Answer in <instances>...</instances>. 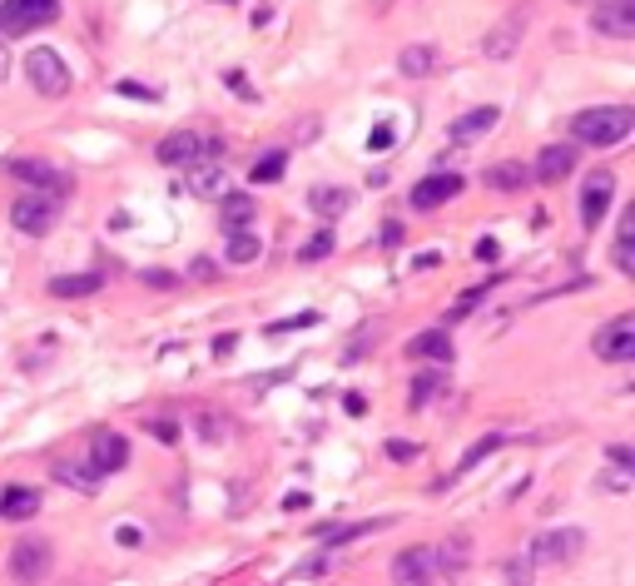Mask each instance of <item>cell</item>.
<instances>
[{"mask_svg": "<svg viewBox=\"0 0 635 586\" xmlns=\"http://www.w3.org/2000/svg\"><path fill=\"white\" fill-rule=\"evenodd\" d=\"M120 95H134V100H154V90H144V85H120Z\"/></svg>", "mask_w": 635, "mask_h": 586, "instance_id": "obj_41", "label": "cell"}, {"mask_svg": "<svg viewBox=\"0 0 635 586\" xmlns=\"http://www.w3.org/2000/svg\"><path fill=\"white\" fill-rule=\"evenodd\" d=\"M283 169H288V154H283V149H268L254 169H249V179H254V184H268V179H283Z\"/></svg>", "mask_w": 635, "mask_h": 586, "instance_id": "obj_26", "label": "cell"}, {"mask_svg": "<svg viewBox=\"0 0 635 586\" xmlns=\"http://www.w3.org/2000/svg\"><path fill=\"white\" fill-rule=\"evenodd\" d=\"M283 507H288V512H303V507H308V497H303V492H288V497H283Z\"/></svg>", "mask_w": 635, "mask_h": 586, "instance_id": "obj_42", "label": "cell"}, {"mask_svg": "<svg viewBox=\"0 0 635 586\" xmlns=\"http://www.w3.org/2000/svg\"><path fill=\"white\" fill-rule=\"evenodd\" d=\"M25 80H30V90L45 95V100H60V95H70V85H75L70 65H65L50 45H40V50L25 55Z\"/></svg>", "mask_w": 635, "mask_h": 586, "instance_id": "obj_4", "label": "cell"}, {"mask_svg": "<svg viewBox=\"0 0 635 586\" xmlns=\"http://www.w3.org/2000/svg\"><path fill=\"white\" fill-rule=\"evenodd\" d=\"M224 80H229V90H239V95H249V100H254V90H249V80H244V70H229Z\"/></svg>", "mask_w": 635, "mask_h": 586, "instance_id": "obj_38", "label": "cell"}, {"mask_svg": "<svg viewBox=\"0 0 635 586\" xmlns=\"http://www.w3.org/2000/svg\"><path fill=\"white\" fill-rule=\"evenodd\" d=\"M189 274H194V279H214V274H219V269H214V264H209V259H194V264H189Z\"/></svg>", "mask_w": 635, "mask_h": 586, "instance_id": "obj_39", "label": "cell"}, {"mask_svg": "<svg viewBox=\"0 0 635 586\" xmlns=\"http://www.w3.org/2000/svg\"><path fill=\"white\" fill-rule=\"evenodd\" d=\"M596 358H601V363H631L635 358V318L631 313L611 318V323L596 333Z\"/></svg>", "mask_w": 635, "mask_h": 586, "instance_id": "obj_8", "label": "cell"}, {"mask_svg": "<svg viewBox=\"0 0 635 586\" xmlns=\"http://www.w3.org/2000/svg\"><path fill=\"white\" fill-rule=\"evenodd\" d=\"M328 254H333V234H328V229H323V234H313V239L298 249V259H303V264H318V259H328Z\"/></svg>", "mask_w": 635, "mask_h": 586, "instance_id": "obj_31", "label": "cell"}, {"mask_svg": "<svg viewBox=\"0 0 635 586\" xmlns=\"http://www.w3.org/2000/svg\"><path fill=\"white\" fill-rule=\"evenodd\" d=\"M442 388H447V383H442L437 373H422V378L412 383V408H427V403H432V398H437Z\"/></svg>", "mask_w": 635, "mask_h": 586, "instance_id": "obj_30", "label": "cell"}, {"mask_svg": "<svg viewBox=\"0 0 635 586\" xmlns=\"http://www.w3.org/2000/svg\"><path fill=\"white\" fill-rule=\"evenodd\" d=\"M254 219V199L249 194H224V229H239Z\"/></svg>", "mask_w": 635, "mask_h": 586, "instance_id": "obj_28", "label": "cell"}, {"mask_svg": "<svg viewBox=\"0 0 635 586\" xmlns=\"http://www.w3.org/2000/svg\"><path fill=\"white\" fill-rule=\"evenodd\" d=\"M402 239H407V229H402L397 219H387V224H382V249H397Z\"/></svg>", "mask_w": 635, "mask_h": 586, "instance_id": "obj_33", "label": "cell"}, {"mask_svg": "<svg viewBox=\"0 0 635 586\" xmlns=\"http://www.w3.org/2000/svg\"><path fill=\"white\" fill-rule=\"evenodd\" d=\"M189 194H199V199H224V194H229V174H224L214 159H204V164H194V174H189Z\"/></svg>", "mask_w": 635, "mask_h": 586, "instance_id": "obj_17", "label": "cell"}, {"mask_svg": "<svg viewBox=\"0 0 635 586\" xmlns=\"http://www.w3.org/2000/svg\"><path fill=\"white\" fill-rule=\"evenodd\" d=\"M50 567H55V552L45 537H20L10 547V577L15 582H40V577H50Z\"/></svg>", "mask_w": 635, "mask_h": 586, "instance_id": "obj_7", "label": "cell"}, {"mask_svg": "<svg viewBox=\"0 0 635 586\" xmlns=\"http://www.w3.org/2000/svg\"><path fill=\"white\" fill-rule=\"evenodd\" d=\"M387 527V517H373V522H353V527H323V547H343V542H358V537H373Z\"/></svg>", "mask_w": 635, "mask_h": 586, "instance_id": "obj_24", "label": "cell"}, {"mask_svg": "<svg viewBox=\"0 0 635 586\" xmlns=\"http://www.w3.org/2000/svg\"><path fill=\"white\" fill-rule=\"evenodd\" d=\"M397 70L412 75V80H422V75L437 70V50H432V45H407V50L397 55Z\"/></svg>", "mask_w": 635, "mask_h": 586, "instance_id": "obj_22", "label": "cell"}, {"mask_svg": "<svg viewBox=\"0 0 635 586\" xmlns=\"http://www.w3.org/2000/svg\"><path fill=\"white\" fill-rule=\"evenodd\" d=\"M129 462V442L115 433V428H95V438H90V467L100 472V477H110V472H120Z\"/></svg>", "mask_w": 635, "mask_h": 586, "instance_id": "obj_12", "label": "cell"}, {"mask_svg": "<svg viewBox=\"0 0 635 586\" xmlns=\"http://www.w3.org/2000/svg\"><path fill=\"white\" fill-rule=\"evenodd\" d=\"M40 512V492L35 487H5L0 492V517L5 522H25V517H35Z\"/></svg>", "mask_w": 635, "mask_h": 586, "instance_id": "obj_19", "label": "cell"}, {"mask_svg": "<svg viewBox=\"0 0 635 586\" xmlns=\"http://www.w3.org/2000/svg\"><path fill=\"white\" fill-rule=\"evenodd\" d=\"M611 462H616V467H626V472H635V452L626 447V442H616V447H611Z\"/></svg>", "mask_w": 635, "mask_h": 586, "instance_id": "obj_34", "label": "cell"}, {"mask_svg": "<svg viewBox=\"0 0 635 586\" xmlns=\"http://www.w3.org/2000/svg\"><path fill=\"white\" fill-rule=\"evenodd\" d=\"M60 15V0H5L0 5V35H30Z\"/></svg>", "mask_w": 635, "mask_h": 586, "instance_id": "obj_6", "label": "cell"}, {"mask_svg": "<svg viewBox=\"0 0 635 586\" xmlns=\"http://www.w3.org/2000/svg\"><path fill=\"white\" fill-rule=\"evenodd\" d=\"M199 135H194V130H174V135H164V140H159V149H154V154H159V164H189V159H199Z\"/></svg>", "mask_w": 635, "mask_h": 586, "instance_id": "obj_18", "label": "cell"}, {"mask_svg": "<svg viewBox=\"0 0 635 586\" xmlns=\"http://www.w3.org/2000/svg\"><path fill=\"white\" fill-rule=\"evenodd\" d=\"M105 284L100 274H60V279H50V293L55 298H85V293H95Z\"/></svg>", "mask_w": 635, "mask_h": 586, "instance_id": "obj_25", "label": "cell"}, {"mask_svg": "<svg viewBox=\"0 0 635 586\" xmlns=\"http://www.w3.org/2000/svg\"><path fill=\"white\" fill-rule=\"evenodd\" d=\"M462 194V174H427L417 189H412V209H437V204H447V199H457Z\"/></svg>", "mask_w": 635, "mask_h": 586, "instance_id": "obj_13", "label": "cell"}, {"mask_svg": "<svg viewBox=\"0 0 635 586\" xmlns=\"http://www.w3.org/2000/svg\"><path fill=\"white\" fill-rule=\"evenodd\" d=\"M591 30L611 35V40H631L635 35V0H601L591 10Z\"/></svg>", "mask_w": 635, "mask_h": 586, "instance_id": "obj_11", "label": "cell"}, {"mask_svg": "<svg viewBox=\"0 0 635 586\" xmlns=\"http://www.w3.org/2000/svg\"><path fill=\"white\" fill-rule=\"evenodd\" d=\"M571 169H576V149L571 145H546L541 159H536V179H541V184H561Z\"/></svg>", "mask_w": 635, "mask_h": 586, "instance_id": "obj_14", "label": "cell"}, {"mask_svg": "<svg viewBox=\"0 0 635 586\" xmlns=\"http://www.w3.org/2000/svg\"><path fill=\"white\" fill-rule=\"evenodd\" d=\"M502 442H507V438H502V433H492V438H487V442H477V447H472V452L462 457V467H457V472H467V467H477V462H482L487 452H497Z\"/></svg>", "mask_w": 635, "mask_h": 586, "instance_id": "obj_32", "label": "cell"}, {"mask_svg": "<svg viewBox=\"0 0 635 586\" xmlns=\"http://www.w3.org/2000/svg\"><path fill=\"white\" fill-rule=\"evenodd\" d=\"M631 130H635L631 105H601V110H581V115H571V135H576L581 145H591V149L621 145Z\"/></svg>", "mask_w": 635, "mask_h": 586, "instance_id": "obj_1", "label": "cell"}, {"mask_svg": "<svg viewBox=\"0 0 635 586\" xmlns=\"http://www.w3.org/2000/svg\"><path fill=\"white\" fill-rule=\"evenodd\" d=\"M318 572H328V557H313V562L298 567V577H318Z\"/></svg>", "mask_w": 635, "mask_h": 586, "instance_id": "obj_40", "label": "cell"}, {"mask_svg": "<svg viewBox=\"0 0 635 586\" xmlns=\"http://www.w3.org/2000/svg\"><path fill=\"white\" fill-rule=\"evenodd\" d=\"M407 353H412V358H437V363H452V338H447L442 328H427V333H417V338L407 343Z\"/></svg>", "mask_w": 635, "mask_h": 586, "instance_id": "obj_21", "label": "cell"}, {"mask_svg": "<svg viewBox=\"0 0 635 586\" xmlns=\"http://www.w3.org/2000/svg\"><path fill=\"white\" fill-rule=\"evenodd\" d=\"M60 199L65 194H55V189H25L15 204H10V224L20 229V234H30V239H40V234H50L55 229V214H60Z\"/></svg>", "mask_w": 635, "mask_h": 586, "instance_id": "obj_3", "label": "cell"}, {"mask_svg": "<svg viewBox=\"0 0 635 586\" xmlns=\"http://www.w3.org/2000/svg\"><path fill=\"white\" fill-rule=\"evenodd\" d=\"M502 120V110L497 105H482V110H472V115H462V120H452V145H467V140H482L492 125Z\"/></svg>", "mask_w": 635, "mask_h": 586, "instance_id": "obj_16", "label": "cell"}, {"mask_svg": "<svg viewBox=\"0 0 635 586\" xmlns=\"http://www.w3.org/2000/svg\"><path fill=\"white\" fill-rule=\"evenodd\" d=\"M55 477L65 482V487H80V492H95L100 487V472L90 467V472H75V462H55Z\"/></svg>", "mask_w": 635, "mask_h": 586, "instance_id": "obj_29", "label": "cell"}, {"mask_svg": "<svg viewBox=\"0 0 635 586\" xmlns=\"http://www.w3.org/2000/svg\"><path fill=\"white\" fill-rule=\"evenodd\" d=\"M387 145H392V125L382 120L378 130H373V140H368V149H387Z\"/></svg>", "mask_w": 635, "mask_h": 586, "instance_id": "obj_36", "label": "cell"}, {"mask_svg": "<svg viewBox=\"0 0 635 586\" xmlns=\"http://www.w3.org/2000/svg\"><path fill=\"white\" fill-rule=\"evenodd\" d=\"M348 204H353V189H343V184H323V189H313V194H308V209H313V214H323V219H338Z\"/></svg>", "mask_w": 635, "mask_h": 586, "instance_id": "obj_20", "label": "cell"}, {"mask_svg": "<svg viewBox=\"0 0 635 586\" xmlns=\"http://www.w3.org/2000/svg\"><path fill=\"white\" fill-rule=\"evenodd\" d=\"M457 567H462V552H452V547H407L392 562V577L397 582H437Z\"/></svg>", "mask_w": 635, "mask_h": 586, "instance_id": "obj_2", "label": "cell"}, {"mask_svg": "<svg viewBox=\"0 0 635 586\" xmlns=\"http://www.w3.org/2000/svg\"><path fill=\"white\" fill-rule=\"evenodd\" d=\"M348 413H368V398L363 393H348Z\"/></svg>", "mask_w": 635, "mask_h": 586, "instance_id": "obj_43", "label": "cell"}, {"mask_svg": "<svg viewBox=\"0 0 635 586\" xmlns=\"http://www.w3.org/2000/svg\"><path fill=\"white\" fill-rule=\"evenodd\" d=\"M526 25H531V5H521V10L502 15V20L487 30L482 50H487L492 60H511V55H516V45H521V35H526Z\"/></svg>", "mask_w": 635, "mask_h": 586, "instance_id": "obj_9", "label": "cell"}, {"mask_svg": "<svg viewBox=\"0 0 635 586\" xmlns=\"http://www.w3.org/2000/svg\"><path fill=\"white\" fill-rule=\"evenodd\" d=\"M5 70H10V60H5V50H0V80H5Z\"/></svg>", "mask_w": 635, "mask_h": 586, "instance_id": "obj_44", "label": "cell"}, {"mask_svg": "<svg viewBox=\"0 0 635 586\" xmlns=\"http://www.w3.org/2000/svg\"><path fill=\"white\" fill-rule=\"evenodd\" d=\"M10 174H20V179H30V184H50L55 194H65V189H70V179H65V174H55L50 164H35V159H15V164H10Z\"/></svg>", "mask_w": 635, "mask_h": 586, "instance_id": "obj_23", "label": "cell"}, {"mask_svg": "<svg viewBox=\"0 0 635 586\" xmlns=\"http://www.w3.org/2000/svg\"><path fill=\"white\" fill-rule=\"evenodd\" d=\"M258 259V239L249 229H229V264H254Z\"/></svg>", "mask_w": 635, "mask_h": 586, "instance_id": "obj_27", "label": "cell"}, {"mask_svg": "<svg viewBox=\"0 0 635 586\" xmlns=\"http://www.w3.org/2000/svg\"><path fill=\"white\" fill-rule=\"evenodd\" d=\"M387 457H397V462H407V457H417V442H387Z\"/></svg>", "mask_w": 635, "mask_h": 586, "instance_id": "obj_35", "label": "cell"}, {"mask_svg": "<svg viewBox=\"0 0 635 586\" xmlns=\"http://www.w3.org/2000/svg\"><path fill=\"white\" fill-rule=\"evenodd\" d=\"M149 433L159 442H179V428H174V423H149Z\"/></svg>", "mask_w": 635, "mask_h": 586, "instance_id": "obj_37", "label": "cell"}, {"mask_svg": "<svg viewBox=\"0 0 635 586\" xmlns=\"http://www.w3.org/2000/svg\"><path fill=\"white\" fill-rule=\"evenodd\" d=\"M482 184H487V189H497V194H516V189H526V184H531V169H526L521 159H502V164H492V169L482 174Z\"/></svg>", "mask_w": 635, "mask_h": 586, "instance_id": "obj_15", "label": "cell"}, {"mask_svg": "<svg viewBox=\"0 0 635 586\" xmlns=\"http://www.w3.org/2000/svg\"><path fill=\"white\" fill-rule=\"evenodd\" d=\"M611 199H616V174H611V169L586 174V189H581V224H586V229H601Z\"/></svg>", "mask_w": 635, "mask_h": 586, "instance_id": "obj_10", "label": "cell"}, {"mask_svg": "<svg viewBox=\"0 0 635 586\" xmlns=\"http://www.w3.org/2000/svg\"><path fill=\"white\" fill-rule=\"evenodd\" d=\"M581 547H586V532H581V527H561V532L536 537L531 552H526V562H531V567H566V562L581 557Z\"/></svg>", "mask_w": 635, "mask_h": 586, "instance_id": "obj_5", "label": "cell"}]
</instances>
